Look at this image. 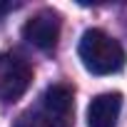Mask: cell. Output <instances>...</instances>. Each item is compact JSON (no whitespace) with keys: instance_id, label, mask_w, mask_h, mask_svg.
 Returning a JSON list of instances; mask_svg holds the SVG:
<instances>
[{"instance_id":"cell-1","label":"cell","mask_w":127,"mask_h":127,"mask_svg":"<svg viewBox=\"0 0 127 127\" xmlns=\"http://www.w3.org/2000/svg\"><path fill=\"white\" fill-rule=\"evenodd\" d=\"M77 52H80L85 70L92 75H112V72L122 70V65H125L122 45L112 35H107L105 30H97V28H90L82 32Z\"/></svg>"},{"instance_id":"cell-2","label":"cell","mask_w":127,"mask_h":127,"mask_svg":"<svg viewBox=\"0 0 127 127\" xmlns=\"http://www.w3.org/2000/svg\"><path fill=\"white\" fill-rule=\"evenodd\" d=\"M32 82V67L30 62L15 52L0 55V97L5 102H15L25 95V90Z\"/></svg>"},{"instance_id":"cell-3","label":"cell","mask_w":127,"mask_h":127,"mask_svg":"<svg viewBox=\"0 0 127 127\" xmlns=\"http://www.w3.org/2000/svg\"><path fill=\"white\" fill-rule=\"evenodd\" d=\"M75 115L72 87L50 85L42 95V122L45 127H70Z\"/></svg>"},{"instance_id":"cell-4","label":"cell","mask_w":127,"mask_h":127,"mask_svg":"<svg viewBox=\"0 0 127 127\" xmlns=\"http://www.w3.org/2000/svg\"><path fill=\"white\" fill-rule=\"evenodd\" d=\"M23 37L40 50H52L60 37V18L52 10H40L23 25Z\"/></svg>"},{"instance_id":"cell-5","label":"cell","mask_w":127,"mask_h":127,"mask_svg":"<svg viewBox=\"0 0 127 127\" xmlns=\"http://www.w3.org/2000/svg\"><path fill=\"white\" fill-rule=\"evenodd\" d=\"M122 110V95L120 92H102L92 97L87 107V127H115Z\"/></svg>"},{"instance_id":"cell-6","label":"cell","mask_w":127,"mask_h":127,"mask_svg":"<svg viewBox=\"0 0 127 127\" xmlns=\"http://www.w3.org/2000/svg\"><path fill=\"white\" fill-rule=\"evenodd\" d=\"M10 10H15V3H10V0H0V15H5Z\"/></svg>"}]
</instances>
